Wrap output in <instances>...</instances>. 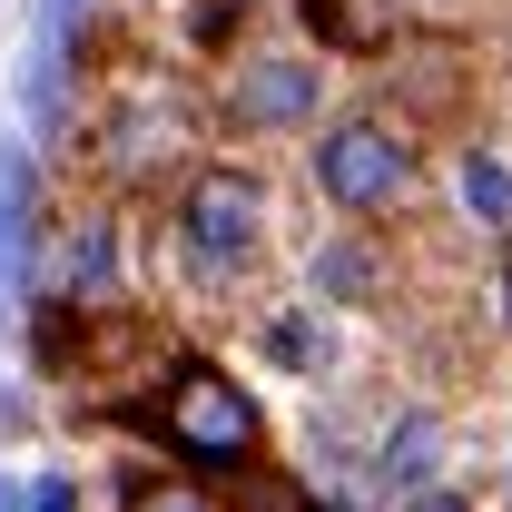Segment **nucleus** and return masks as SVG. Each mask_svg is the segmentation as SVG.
<instances>
[{
  "instance_id": "12",
  "label": "nucleus",
  "mask_w": 512,
  "mask_h": 512,
  "mask_svg": "<svg viewBox=\"0 0 512 512\" xmlns=\"http://www.w3.org/2000/svg\"><path fill=\"white\" fill-rule=\"evenodd\" d=\"M30 512H79V493H69V483H40V493H30Z\"/></svg>"
},
{
  "instance_id": "5",
  "label": "nucleus",
  "mask_w": 512,
  "mask_h": 512,
  "mask_svg": "<svg viewBox=\"0 0 512 512\" xmlns=\"http://www.w3.org/2000/svg\"><path fill=\"white\" fill-rule=\"evenodd\" d=\"M306 10V30H316L325 50H384V0H296Z\"/></svg>"
},
{
  "instance_id": "11",
  "label": "nucleus",
  "mask_w": 512,
  "mask_h": 512,
  "mask_svg": "<svg viewBox=\"0 0 512 512\" xmlns=\"http://www.w3.org/2000/svg\"><path fill=\"white\" fill-rule=\"evenodd\" d=\"M128 512H207L188 493V483H148V473H138V483H128Z\"/></svg>"
},
{
  "instance_id": "14",
  "label": "nucleus",
  "mask_w": 512,
  "mask_h": 512,
  "mask_svg": "<svg viewBox=\"0 0 512 512\" xmlns=\"http://www.w3.org/2000/svg\"><path fill=\"white\" fill-rule=\"evenodd\" d=\"M503 316H512V266H503Z\"/></svg>"
},
{
  "instance_id": "3",
  "label": "nucleus",
  "mask_w": 512,
  "mask_h": 512,
  "mask_svg": "<svg viewBox=\"0 0 512 512\" xmlns=\"http://www.w3.org/2000/svg\"><path fill=\"white\" fill-rule=\"evenodd\" d=\"M404 178H414V148H404L394 128H375V119H345L316 148V188L335 197V207H394Z\"/></svg>"
},
{
  "instance_id": "4",
  "label": "nucleus",
  "mask_w": 512,
  "mask_h": 512,
  "mask_svg": "<svg viewBox=\"0 0 512 512\" xmlns=\"http://www.w3.org/2000/svg\"><path fill=\"white\" fill-rule=\"evenodd\" d=\"M227 109H237L247 128L316 119V60H247V69H237V89H227Z\"/></svg>"
},
{
  "instance_id": "1",
  "label": "nucleus",
  "mask_w": 512,
  "mask_h": 512,
  "mask_svg": "<svg viewBox=\"0 0 512 512\" xmlns=\"http://www.w3.org/2000/svg\"><path fill=\"white\" fill-rule=\"evenodd\" d=\"M158 434L188 453V463H207V473H227V463H247L256 453V404L237 394V384L217 375V365H178L168 375V404H158Z\"/></svg>"
},
{
  "instance_id": "6",
  "label": "nucleus",
  "mask_w": 512,
  "mask_h": 512,
  "mask_svg": "<svg viewBox=\"0 0 512 512\" xmlns=\"http://www.w3.org/2000/svg\"><path fill=\"white\" fill-rule=\"evenodd\" d=\"M463 207H473L483 227H512V168L493 158V148H473V158H463Z\"/></svg>"
},
{
  "instance_id": "7",
  "label": "nucleus",
  "mask_w": 512,
  "mask_h": 512,
  "mask_svg": "<svg viewBox=\"0 0 512 512\" xmlns=\"http://www.w3.org/2000/svg\"><path fill=\"white\" fill-rule=\"evenodd\" d=\"M20 237H30V158L0 138V256H20Z\"/></svg>"
},
{
  "instance_id": "2",
  "label": "nucleus",
  "mask_w": 512,
  "mask_h": 512,
  "mask_svg": "<svg viewBox=\"0 0 512 512\" xmlns=\"http://www.w3.org/2000/svg\"><path fill=\"white\" fill-rule=\"evenodd\" d=\"M178 237H188V256L207 266V276H237L256 256V237H266V197H256L247 168H207L188 188V207H178Z\"/></svg>"
},
{
  "instance_id": "13",
  "label": "nucleus",
  "mask_w": 512,
  "mask_h": 512,
  "mask_svg": "<svg viewBox=\"0 0 512 512\" xmlns=\"http://www.w3.org/2000/svg\"><path fill=\"white\" fill-rule=\"evenodd\" d=\"M404 512H473V503H453V493H414Z\"/></svg>"
},
{
  "instance_id": "9",
  "label": "nucleus",
  "mask_w": 512,
  "mask_h": 512,
  "mask_svg": "<svg viewBox=\"0 0 512 512\" xmlns=\"http://www.w3.org/2000/svg\"><path fill=\"white\" fill-rule=\"evenodd\" d=\"M99 286H109V237L79 227V237H69V296H99Z\"/></svg>"
},
{
  "instance_id": "8",
  "label": "nucleus",
  "mask_w": 512,
  "mask_h": 512,
  "mask_svg": "<svg viewBox=\"0 0 512 512\" xmlns=\"http://www.w3.org/2000/svg\"><path fill=\"white\" fill-rule=\"evenodd\" d=\"M384 473H404V483L434 473V424H424V414H404V424L384 434Z\"/></svg>"
},
{
  "instance_id": "10",
  "label": "nucleus",
  "mask_w": 512,
  "mask_h": 512,
  "mask_svg": "<svg viewBox=\"0 0 512 512\" xmlns=\"http://www.w3.org/2000/svg\"><path fill=\"white\" fill-rule=\"evenodd\" d=\"M316 276L335 286V296H365V286H375V256H365V247H335V256H316Z\"/></svg>"
}]
</instances>
